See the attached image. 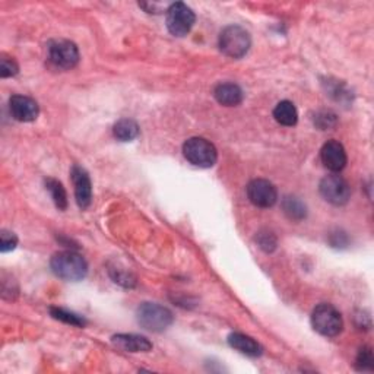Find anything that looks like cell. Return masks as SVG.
Returning a JSON list of instances; mask_svg holds the SVG:
<instances>
[{
  "label": "cell",
  "mask_w": 374,
  "mask_h": 374,
  "mask_svg": "<svg viewBox=\"0 0 374 374\" xmlns=\"http://www.w3.org/2000/svg\"><path fill=\"white\" fill-rule=\"evenodd\" d=\"M52 271L64 281H82L88 273L87 260L75 252H60L52 259Z\"/></svg>",
  "instance_id": "obj_1"
},
{
  "label": "cell",
  "mask_w": 374,
  "mask_h": 374,
  "mask_svg": "<svg viewBox=\"0 0 374 374\" xmlns=\"http://www.w3.org/2000/svg\"><path fill=\"white\" fill-rule=\"evenodd\" d=\"M252 45L249 32L238 25H230L222 29L220 36L221 52L231 59H240L246 56Z\"/></svg>",
  "instance_id": "obj_2"
},
{
  "label": "cell",
  "mask_w": 374,
  "mask_h": 374,
  "mask_svg": "<svg viewBox=\"0 0 374 374\" xmlns=\"http://www.w3.org/2000/svg\"><path fill=\"white\" fill-rule=\"evenodd\" d=\"M138 323L146 331L162 332L171 326L173 313L167 307L155 303H143L138 308Z\"/></svg>",
  "instance_id": "obj_3"
},
{
  "label": "cell",
  "mask_w": 374,
  "mask_h": 374,
  "mask_svg": "<svg viewBox=\"0 0 374 374\" xmlns=\"http://www.w3.org/2000/svg\"><path fill=\"white\" fill-rule=\"evenodd\" d=\"M312 326L323 336H338L344 329L340 313L331 304H319L312 313Z\"/></svg>",
  "instance_id": "obj_4"
},
{
  "label": "cell",
  "mask_w": 374,
  "mask_h": 374,
  "mask_svg": "<svg viewBox=\"0 0 374 374\" xmlns=\"http://www.w3.org/2000/svg\"><path fill=\"white\" fill-rule=\"evenodd\" d=\"M183 154L190 164L201 168L213 167L218 158V152L214 143H210L203 138L187 139L183 145Z\"/></svg>",
  "instance_id": "obj_5"
},
{
  "label": "cell",
  "mask_w": 374,
  "mask_h": 374,
  "mask_svg": "<svg viewBox=\"0 0 374 374\" xmlns=\"http://www.w3.org/2000/svg\"><path fill=\"white\" fill-rule=\"evenodd\" d=\"M194 21H196V16L186 3L177 2L167 9V28L175 37L187 36Z\"/></svg>",
  "instance_id": "obj_6"
},
{
  "label": "cell",
  "mask_w": 374,
  "mask_h": 374,
  "mask_svg": "<svg viewBox=\"0 0 374 374\" xmlns=\"http://www.w3.org/2000/svg\"><path fill=\"white\" fill-rule=\"evenodd\" d=\"M319 190L323 199L335 206H343L348 203L351 198V187L345 178L339 174H331L324 177L320 182Z\"/></svg>",
  "instance_id": "obj_7"
},
{
  "label": "cell",
  "mask_w": 374,
  "mask_h": 374,
  "mask_svg": "<svg viewBox=\"0 0 374 374\" xmlns=\"http://www.w3.org/2000/svg\"><path fill=\"white\" fill-rule=\"evenodd\" d=\"M48 60L56 68L69 71L75 68L79 62V50L76 44L68 40H56L48 45Z\"/></svg>",
  "instance_id": "obj_8"
},
{
  "label": "cell",
  "mask_w": 374,
  "mask_h": 374,
  "mask_svg": "<svg viewBox=\"0 0 374 374\" xmlns=\"http://www.w3.org/2000/svg\"><path fill=\"white\" fill-rule=\"evenodd\" d=\"M247 196L257 208H271L278 201V192L271 182L264 180V178H256L247 186Z\"/></svg>",
  "instance_id": "obj_9"
},
{
  "label": "cell",
  "mask_w": 374,
  "mask_h": 374,
  "mask_svg": "<svg viewBox=\"0 0 374 374\" xmlns=\"http://www.w3.org/2000/svg\"><path fill=\"white\" fill-rule=\"evenodd\" d=\"M320 158L323 166L332 173L343 171L348 161L345 148L343 146V143H339L338 141H328L324 143L320 151Z\"/></svg>",
  "instance_id": "obj_10"
},
{
  "label": "cell",
  "mask_w": 374,
  "mask_h": 374,
  "mask_svg": "<svg viewBox=\"0 0 374 374\" xmlns=\"http://www.w3.org/2000/svg\"><path fill=\"white\" fill-rule=\"evenodd\" d=\"M9 110L12 117L18 122H34L40 113L37 101L25 95L10 96Z\"/></svg>",
  "instance_id": "obj_11"
},
{
  "label": "cell",
  "mask_w": 374,
  "mask_h": 374,
  "mask_svg": "<svg viewBox=\"0 0 374 374\" xmlns=\"http://www.w3.org/2000/svg\"><path fill=\"white\" fill-rule=\"evenodd\" d=\"M72 182L75 186V198L80 209H87L92 201V185L88 173L82 168L75 166L72 168Z\"/></svg>",
  "instance_id": "obj_12"
},
{
  "label": "cell",
  "mask_w": 374,
  "mask_h": 374,
  "mask_svg": "<svg viewBox=\"0 0 374 374\" xmlns=\"http://www.w3.org/2000/svg\"><path fill=\"white\" fill-rule=\"evenodd\" d=\"M111 344L126 352H150L152 344L148 339L134 333H120L111 338Z\"/></svg>",
  "instance_id": "obj_13"
},
{
  "label": "cell",
  "mask_w": 374,
  "mask_h": 374,
  "mask_svg": "<svg viewBox=\"0 0 374 374\" xmlns=\"http://www.w3.org/2000/svg\"><path fill=\"white\" fill-rule=\"evenodd\" d=\"M229 344L231 348L237 350L238 352L245 354L247 357H260L264 354V348L260 345L257 340L253 338L245 335V333H231L229 336Z\"/></svg>",
  "instance_id": "obj_14"
},
{
  "label": "cell",
  "mask_w": 374,
  "mask_h": 374,
  "mask_svg": "<svg viewBox=\"0 0 374 374\" xmlns=\"http://www.w3.org/2000/svg\"><path fill=\"white\" fill-rule=\"evenodd\" d=\"M215 99L225 107H234L243 101V91L236 84H220L214 91Z\"/></svg>",
  "instance_id": "obj_15"
},
{
  "label": "cell",
  "mask_w": 374,
  "mask_h": 374,
  "mask_svg": "<svg viewBox=\"0 0 374 374\" xmlns=\"http://www.w3.org/2000/svg\"><path fill=\"white\" fill-rule=\"evenodd\" d=\"M273 117L280 124L291 127L297 124L299 113L296 106L291 101H281L273 110Z\"/></svg>",
  "instance_id": "obj_16"
},
{
  "label": "cell",
  "mask_w": 374,
  "mask_h": 374,
  "mask_svg": "<svg viewBox=\"0 0 374 374\" xmlns=\"http://www.w3.org/2000/svg\"><path fill=\"white\" fill-rule=\"evenodd\" d=\"M115 136L122 142H130L138 138L139 135V126L132 119H122L115 124Z\"/></svg>",
  "instance_id": "obj_17"
},
{
  "label": "cell",
  "mask_w": 374,
  "mask_h": 374,
  "mask_svg": "<svg viewBox=\"0 0 374 374\" xmlns=\"http://www.w3.org/2000/svg\"><path fill=\"white\" fill-rule=\"evenodd\" d=\"M45 189L50 192L52 199L57 209L64 210L68 208V194L60 182H57L56 178H45Z\"/></svg>",
  "instance_id": "obj_18"
},
{
  "label": "cell",
  "mask_w": 374,
  "mask_h": 374,
  "mask_svg": "<svg viewBox=\"0 0 374 374\" xmlns=\"http://www.w3.org/2000/svg\"><path fill=\"white\" fill-rule=\"evenodd\" d=\"M282 208H284V213L287 214V217L289 220L301 221L305 218V214H307L305 205L297 198H291V196L285 198L282 202Z\"/></svg>",
  "instance_id": "obj_19"
},
{
  "label": "cell",
  "mask_w": 374,
  "mask_h": 374,
  "mask_svg": "<svg viewBox=\"0 0 374 374\" xmlns=\"http://www.w3.org/2000/svg\"><path fill=\"white\" fill-rule=\"evenodd\" d=\"M50 313L55 319L63 322V323H68V324H73V326H85V320L84 317H80L72 312L68 310H63V308L59 307H52L50 308Z\"/></svg>",
  "instance_id": "obj_20"
},
{
  "label": "cell",
  "mask_w": 374,
  "mask_h": 374,
  "mask_svg": "<svg viewBox=\"0 0 374 374\" xmlns=\"http://www.w3.org/2000/svg\"><path fill=\"white\" fill-rule=\"evenodd\" d=\"M110 276L116 284H120V285H123L126 288H132L136 284V280H135V276L132 273H130L126 269L117 268V266L110 268Z\"/></svg>",
  "instance_id": "obj_21"
},
{
  "label": "cell",
  "mask_w": 374,
  "mask_h": 374,
  "mask_svg": "<svg viewBox=\"0 0 374 374\" xmlns=\"http://www.w3.org/2000/svg\"><path fill=\"white\" fill-rule=\"evenodd\" d=\"M357 370L360 371H373L374 370V355L371 348L364 347L360 350L359 355H357V361H355Z\"/></svg>",
  "instance_id": "obj_22"
},
{
  "label": "cell",
  "mask_w": 374,
  "mask_h": 374,
  "mask_svg": "<svg viewBox=\"0 0 374 374\" xmlns=\"http://www.w3.org/2000/svg\"><path fill=\"white\" fill-rule=\"evenodd\" d=\"M18 245V237H16L13 233L3 230L2 234H0V250L3 253L10 252Z\"/></svg>",
  "instance_id": "obj_23"
},
{
  "label": "cell",
  "mask_w": 374,
  "mask_h": 374,
  "mask_svg": "<svg viewBox=\"0 0 374 374\" xmlns=\"http://www.w3.org/2000/svg\"><path fill=\"white\" fill-rule=\"evenodd\" d=\"M18 71H20L18 64H16V62L13 59L3 57L2 60H0V76L2 78L15 76L16 73H18Z\"/></svg>",
  "instance_id": "obj_24"
},
{
  "label": "cell",
  "mask_w": 374,
  "mask_h": 374,
  "mask_svg": "<svg viewBox=\"0 0 374 374\" xmlns=\"http://www.w3.org/2000/svg\"><path fill=\"white\" fill-rule=\"evenodd\" d=\"M257 245L260 249L269 253L276 247V238L272 233H260L257 236Z\"/></svg>",
  "instance_id": "obj_25"
}]
</instances>
